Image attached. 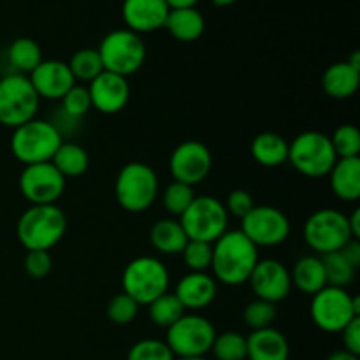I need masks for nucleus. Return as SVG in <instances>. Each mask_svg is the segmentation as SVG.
<instances>
[{"instance_id": "ddd939ff", "label": "nucleus", "mask_w": 360, "mask_h": 360, "mask_svg": "<svg viewBox=\"0 0 360 360\" xmlns=\"http://www.w3.org/2000/svg\"><path fill=\"white\" fill-rule=\"evenodd\" d=\"M239 231L259 248H271L285 243L290 236V220L274 206H255L241 220Z\"/></svg>"}, {"instance_id": "9b49d317", "label": "nucleus", "mask_w": 360, "mask_h": 360, "mask_svg": "<svg viewBox=\"0 0 360 360\" xmlns=\"http://www.w3.org/2000/svg\"><path fill=\"white\" fill-rule=\"evenodd\" d=\"M217 338L214 326L202 315L190 313L183 315L178 322L167 329L165 343L171 348L174 357H204L211 352L213 341Z\"/></svg>"}, {"instance_id": "2f4dec72", "label": "nucleus", "mask_w": 360, "mask_h": 360, "mask_svg": "<svg viewBox=\"0 0 360 360\" xmlns=\"http://www.w3.org/2000/svg\"><path fill=\"white\" fill-rule=\"evenodd\" d=\"M320 259H322L323 269H326V278L329 287L347 288L348 285L354 283L357 269L352 267L340 252L320 255Z\"/></svg>"}, {"instance_id": "f8f14e48", "label": "nucleus", "mask_w": 360, "mask_h": 360, "mask_svg": "<svg viewBox=\"0 0 360 360\" xmlns=\"http://www.w3.org/2000/svg\"><path fill=\"white\" fill-rule=\"evenodd\" d=\"M352 238L348 217L338 210L323 207L315 211L304 224V241L320 255L340 252Z\"/></svg>"}, {"instance_id": "c03bdc74", "label": "nucleus", "mask_w": 360, "mask_h": 360, "mask_svg": "<svg viewBox=\"0 0 360 360\" xmlns=\"http://www.w3.org/2000/svg\"><path fill=\"white\" fill-rule=\"evenodd\" d=\"M340 253L345 257V260H347V262L350 264L352 267L359 269V267H360V243H359V239H350V241H348L347 245H345L343 248L340 250Z\"/></svg>"}, {"instance_id": "6ab92c4d", "label": "nucleus", "mask_w": 360, "mask_h": 360, "mask_svg": "<svg viewBox=\"0 0 360 360\" xmlns=\"http://www.w3.org/2000/svg\"><path fill=\"white\" fill-rule=\"evenodd\" d=\"M169 11L165 0H123L122 16L127 28L141 35L164 28Z\"/></svg>"}, {"instance_id": "412c9836", "label": "nucleus", "mask_w": 360, "mask_h": 360, "mask_svg": "<svg viewBox=\"0 0 360 360\" xmlns=\"http://www.w3.org/2000/svg\"><path fill=\"white\" fill-rule=\"evenodd\" d=\"M290 347L278 329L252 330L246 338V359L248 360H288Z\"/></svg>"}, {"instance_id": "09e8293b", "label": "nucleus", "mask_w": 360, "mask_h": 360, "mask_svg": "<svg viewBox=\"0 0 360 360\" xmlns=\"http://www.w3.org/2000/svg\"><path fill=\"white\" fill-rule=\"evenodd\" d=\"M211 2L218 7H225V6H232V4L238 2V0H211Z\"/></svg>"}, {"instance_id": "6e6552de", "label": "nucleus", "mask_w": 360, "mask_h": 360, "mask_svg": "<svg viewBox=\"0 0 360 360\" xmlns=\"http://www.w3.org/2000/svg\"><path fill=\"white\" fill-rule=\"evenodd\" d=\"M39 105L41 98L28 76L14 72L0 79V125L18 129L35 118Z\"/></svg>"}, {"instance_id": "aec40b11", "label": "nucleus", "mask_w": 360, "mask_h": 360, "mask_svg": "<svg viewBox=\"0 0 360 360\" xmlns=\"http://www.w3.org/2000/svg\"><path fill=\"white\" fill-rule=\"evenodd\" d=\"M218 292V281L207 273H188L178 281L174 295L183 308L190 311H200L214 301Z\"/></svg>"}, {"instance_id": "37998d69", "label": "nucleus", "mask_w": 360, "mask_h": 360, "mask_svg": "<svg viewBox=\"0 0 360 360\" xmlns=\"http://www.w3.org/2000/svg\"><path fill=\"white\" fill-rule=\"evenodd\" d=\"M340 334L343 338L345 350L354 355H360V316L352 320Z\"/></svg>"}, {"instance_id": "7ed1b4c3", "label": "nucleus", "mask_w": 360, "mask_h": 360, "mask_svg": "<svg viewBox=\"0 0 360 360\" xmlns=\"http://www.w3.org/2000/svg\"><path fill=\"white\" fill-rule=\"evenodd\" d=\"M63 136L48 120L34 118L13 130L11 136V151L14 158L23 165L44 164L51 162Z\"/></svg>"}, {"instance_id": "8fccbe9b", "label": "nucleus", "mask_w": 360, "mask_h": 360, "mask_svg": "<svg viewBox=\"0 0 360 360\" xmlns=\"http://www.w3.org/2000/svg\"><path fill=\"white\" fill-rule=\"evenodd\" d=\"M176 360H206L204 357H186V359H176Z\"/></svg>"}, {"instance_id": "c85d7f7f", "label": "nucleus", "mask_w": 360, "mask_h": 360, "mask_svg": "<svg viewBox=\"0 0 360 360\" xmlns=\"http://www.w3.org/2000/svg\"><path fill=\"white\" fill-rule=\"evenodd\" d=\"M7 60L14 67L16 74L28 76L42 62L41 46L30 37H18L7 49Z\"/></svg>"}, {"instance_id": "bb28decb", "label": "nucleus", "mask_w": 360, "mask_h": 360, "mask_svg": "<svg viewBox=\"0 0 360 360\" xmlns=\"http://www.w3.org/2000/svg\"><path fill=\"white\" fill-rule=\"evenodd\" d=\"M292 285L297 288L299 292L308 295H315L316 292L327 287L326 269L320 257L306 255L295 262L294 269H292Z\"/></svg>"}, {"instance_id": "393cba45", "label": "nucleus", "mask_w": 360, "mask_h": 360, "mask_svg": "<svg viewBox=\"0 0 360 360\" xmlns=\"http://www.w3.org/2000/svg\"><path fill=\"white\" fill-rule=\"evenodd\" d=\"M252 157L262 167H280L288 160V141L276 132H260L252 141Z\"/></svg>"}, {"instance_id": "7c9ffc66", "label": "nucleus", "mask_w": 360, "mask_h": 360, "mask_svg": "<svg viewBox=\"0 0 360 360\" xmlns=\"http://www.w3.org/2000/svg\"><path fill=\"white\" fill-rule=\"evenodd\" d=\"M67 65H69L74 79L83 81V83H90L98 74L104 72L101 55L94 48H83L79 51H76Z\"/></svg>"}, {"instance_id": "a18cd8bd", "label": "nucleus", "mask_w": 360, "mask_h": 360, "mask_svg": "<svg viewBox=\"0 0 360 360\" xmlns=\"http://www.w3.org/2000/svg\"><path fill=\"white\" fill-rule=\"evenodd\" d=\"M348 227H350L352 238L359 239L360 238V210H355L354 213L348 217Z\"/></svg>"}, {"instance_id": "72a5a7b5", "label": "nucleus", "mask_w": 360, "mask_h": 360, "mask_svg": "<svg viewBox=\"0 0 360 360\" xmlns=\"http://www.w3.org/2000/svg\"><path fill=\"white\" fill-rule=\"evenodd\" d=\"M193 199H195L193 186L179 181H172L171 185H167V188L164 190V195H162V202H164L165 211L171 217L176 218H179L185 213L186 207L192 204Z\"/></svg>"}, {"instance_id": "473e14b6", "label": "nucleus", "mask_w": 360, "mask_h": 360, "mask_svg": "<svg viewBox=\"0 0 360 360\" xmlns=\"http://www.w3.org/2000/svg\"><path fill=\"white\" fill-rule=\"evenodd\" d=\"M211 352L217 360H246V338L232 330L217 334Z\"/></svg>"}, {"instance_id": "c756f323", "label": "nucleus", "mask_w": 360, "mask_h": 360, "mask_svg": "<svg viewBox=\"0 0 360 360\" xmlns=\"http://www.w3.org/2000/svg\"><path fill=\"white\" fill-rule=\"evenodd\" d=\"M148 315L150 320L157 327L162 329H169L174 322H178L183 315H185V308L179 302V299L174 294L165 292L164 295L155 299L153 302L148 304Z\"/></svg>"}, {"instance_id": "4be33fe9", "label": "nucleus", "mask_w": 360, "mask_h": 360, "mask_svg": "<svg viewBox=\"0 0 360 360\" xmlns=\"http://www.w3.org/2000/svg\"><path fill=\"white\" fill-rule=\"evenodd\" d=\"M330 188L338 199L355 202L360 199V158H338L329 172Z\"/></svg>"}, {"instance_id": "e433bc0d", "label": "nucleus", "mask_w": 360, "mask_h": 360, "mask_svg": "<svg viewBox=\"0 0 360 360\" xmlns=\"http://www.w3.org/2000/svg\"><path fill=\"white\" fill-rule=\"evenodd\" d=\"M330 144L338 158H357L360 153V132L354 125H341L334 130Z\"/></svg>"}, {"instance_id": "b1692460", "label": "nucleus", "mask_w": 360, "mask_h": 360, "mask_svg": "<svg viewBox=\"0 0 360 360\" xmlns=\"http://www.w3.org/2000/svg\"><path fill=\"white\" fill-rule=\"evenodd\" d=\"M164 28L179 42H193L202 37L206 30V20L202 13L195 7H183V9H171L165 20Z\"/></svg>"}, {"instance_id": "1a4fd4ad", "label": "nucleus", "mask_w": 360, "mask_h": 360, "mask_svg": "<svg viewBox=\"0 0 360 360\" xmlns=\"http://www.w3.org/2000/svg\"><path fill=\"white\" fill-rule=\"evenodd\" d=\"M309 315L320 330L336 334L360 316V301L359 297H352L347 288L327 285L313 295Z\"/></svg>"}, {"instance_id": "a19ab883", "label": "nucleus", "mask_w": 360, "mask_h": 360, "mask_svg": "<svg viewBox=\"0 0 360 360\" xmlns=\"http://www.w3.org/2000/svg\"><path fill=\"white\" fill-rule=\"evenodd\" d=\"M23 266L28 276H32L34 280H41V278L48 276L53 267L51 253L44 252V250H32L25 257Z\"/></svg>"}, {"instance_id": "9d476101", "label": "nucleus", "mask_w": 360, "mask_h": 360, "mask_svg": "<svg viewBox=\"0 0 360 360\" xmlns=\"http://www.w3.org/2000/svg\"><path fill=\"white\" fill-rule=\"evenodd\" d=\"M186 238L213 245L227 232L229 214L224 202L211 195H200L192 200L185 213L178 218Z\"/></svg>"}, {"instance_id": "58836bf2", "label": "nucleus", "mask_w": 360, "mask_h": 360, "mask_svg": "<svg viewBox=\"0 0 360 360\" xmlns=\"http://www.w3.org/2000/svg\"><path fill=\"white\" fill-rule=\"evenodd\" d=\"M127 360H176V357L165 341L141 340L130 348Z\"/></svg>"}, {"instance_id": "de8ad7c7", "label": "nucleus", "mask_w": 360, "mask_h": 360, "mask_svg": "<svg viewBox=\"0 0 360 360\" xmlns=\"http://www.w3.org/2000/svg\"><path fill=\"white\" fill-rule=\"evenodd\" d=\"M327 360H359V355L350 354V352H347V350H340V352H334V354H330Z\"/></svg>"}, {"instance_id": "f257e3e1", "label": "nucleus", "mask_w": 360, "mask_h": 360, "mask_svg": "<svg viewBox=\"0 0 360 360\" xmlns=\"http://www.w3.org/2000/svg\"><path fill=\"white\" fill-rule=\"evenodd\" d=\"M259 260V248L241 231H227L213 243V278L227 287L248 283Z\"/></svg>"}, {"instance_id": "a211bd4d", "label": "nucleus", "mask_w": 360, "mask_h": 360, "mask_svg": "<svg viewBox=\"0 0 360 360\" xmlns=\"http://www.w3.org/2000/svg\"><path fill=\"white\" fill-rule=\"evenodd\" d=\"M32 86L37 91L39 98L62 101L67 91L76 84L69 65L62 60H42L30 74Z\"/></svg>"}, {"instance_id": "c9c22d12", "label": "nucleus", "mask_w": 360, "mask_h": 360, "mask_svg": "<svg viewBox=\"0 0 360 360\" xmlns=\"http://www.w3.org/2000/svg\"><path fill=\"white\" fill-rule=\"evenodd\" d=\"M183 262L190 273H206L211 269V259H213V245L204 241H192L185 245L181 252Z\"/></svg>"}, {"instance_id": "2eb2a0df", "label": "nucleus", "mask_w": 360, "mask_h": 360, "mask_svg": "<svg viewBox=\"0 0 360 360\" xmlns=\"http://www.w3.org/2000/svg\"><path fill=\"white\" fill-rule=\"evenodd\" d=\"M213 157L210 148L200 141H185L178 144L169 158V169L174 181L195 186L210 176Z\"/></svg>"}, {"instance_id": "a878e982", "label": "nucleus", "mask_w": 360, "mask_h": 360, "mask_svg": "<svg viewBox=\"0 0 360 360\" xmlns=\"http://www.w3.org/2000/svg\"><path fill=\"white\" fill-rule=\"evenodd\" d=\"M150 243L164 255H178L188 243L181 224L176 218H162L150 229Z\"/></svg>"}, {"instance_id": "cd10ccee", "label": "nucleus", "mask_w": 360, "mask_h": 360, "mask_svg": "<svg viewBox=\"0 0 360 360\" xmlns=\"http://www.w3.org/2000/svg\"><path fill=\"white\" fill-rule=\"evenodd\" d=\"M51 164L65 179L77 178V176H83L88 171L90 157H88L86 150L81 144L72 143V141H63L58 150H56V153L53 155Z\"/></svg>"}, {"instance_id": "423d86ee", "label": "nucleus", "mask_w": 360, "mask_h": 360, "mask_svg": "<svg viewBox=\"0 0 360 360\" xmlns=\"http://www.w3.org/2000/svg\"><path fill=\"white\" fill-rule=\"evenodd\" d=\"M336 160L330 137L316 130L301 132L288 143V162L299 174L308 178L329 176Z\"/></svg>"}, {"instance_id": "39448f33", "label": "nucleus", "mask_w": 360, "mask_h": 360, "mask_svg": "<svg viewBox=\"0 0 360 360\" xmlns=\"http://www.w3.org/2000/svg\"><path fill=\"white\" fill-rule=\"evenodd\" d=\"M158 195V176L144 162H130L120 169L115 181V197L129 213L150 210Z\"/></svg>"}, {"instance_id": "4c0bfd02", "label": "nucleus", "mask_w": 360, "mask_h": 360, "mask_svg": "<svg viewBox=\"0 0 360 360\" xmlns=\"http://www.w3.org/2000/svg\"><path fill=\"white\" fill-rule=\"evenodd\" d=\"M105 313L115 326H129L136 320L137 313H139V304L132 297H129L125 292H122L108 302Z\"/></svg>"}, {"instance_id": "f704fd0d", "label": "nucleus", "mask_w": 360, "mask_h": 360, "mask_svg": "<svg viewBox=\"0 0 360 360\" xmlns=\"http://www.w3.org/2000/svg\"><path fill=\"white\" fill-rule=\"evenodd\" d=\"M276 316H278L276 304L262 301V299H255V301L248 302V304L245 306V311H243V322H245L246 327H250L252 330H260L273 326Z\"/></svg>"}, {"instance_id": "0eeeda50", "label": "nucleus", "mask_w": 360, "mask_h": 360, "mask_svg": "<svg viewBox=\"0 0 360 360\" xmlns=\"http://www.w3.org/2000/svg\"><path fill=\"white\" fill-rule=\"evenodd\" d=\"M104 70L129 77L136 74L146 60V44L139 34L129 28L112 30L97 48Z\"/></svg>"}, {"instance_id": "f03ea898", "label": "nucleus", "mask_w": 360, "mask_h": 360, "mask_svg": "<svg viewBox=\"0 0 360 360\" xmlns=\"http://www.w3.org/2000/svg\"><path fill=\"white\" fill-rule=\"evenodd\" d=\"M67 232V217L56 204L30 206L20 217L16 225L18 241L27 252H49L63 239Z\"/></svg>"}, {"instance_id": "4468645a", "label": "nucleus", "mask_w": 360, "mask_h": 360, "mask_svg": "<svg viewBox=\"0 0 360 360\" xmlns=\"http://www.w3.org/2000/svg\"><path fill=\"white\" fill-rule=\"evenodd\" d=\"M20 192L32 206L56 204L65 192V178L51 162L25 165L20 174Z\"/></svg>"}, {"instance_id": "ea45409f", "label": "nucleus", "mask_w": 360, "mask_h": 360, "mask_svg": "<svg viewBox=\"0 0 360 360\" xmlns=\"http://www.w3.org/2000/svg\"><path fill=\"white\" fill-rule=\"evenodd\" d=\"M90 109H91V101H90V94H88L86 86L74 84V86L67 91L65 97L62 98L63 115H67L72 120H81L84 115H88Z\"/></svg>"}, {"instance_id": "20e7f679", "label": "nucleus", "mask_w": 360, "mask_h": 360, "mask_svg": "<svg viewBox=\"0 0 360 360\" xmlns=\"http://www.w3.org/2000/svg\"><path fill=\"white\" fill-rule=\"evenodd\" d=\"M167 267L157 257H136L125 266L122 274L123 292L139 306H148L155 299L169 292Z\"/></svg>"}, {"instance_id": "49530a36", "label": "nucleus", "mask_w": 360, "mask_h": 360, "mask_svg": "<svg viewBox=\"0 0 360 360\" xmlns=\"http://www.w3.org/2000/svg\"><path fill=\"white\" fill-rule=\"evenodd\" d=\"M169 9H183V7H195L199 0H165Z\"/></svg>"}, {"instance_id": "dca6fc26", "label": "nucleus", "mask_w": 360, "mask_h": 360, "mask_svg": "<svg viewBox=\"0 0 360 360\" xmlns=\"http://www.w3.org/2000/svg\"><path fill=\"white\" fill-rule=\"evenodd\" d=\"M248 283L257 299L273 302V304L285 301L292 290L290 271L285 264L274 259L259 260L250 274Z\"/></svg>"}, {"instance_id": "f3484780", "label": "nucleus", "mask_w": 360, "mask_h": 360, "mask_svg": "<svg viewBox=\"0 0 360 360\" xmlns=\"http://www.w3.org/2000/svg\"><path fill=\"white\" fill-rule=\"evenodd\" d=\"M91 108L102 115H116L129 104L130 84L127 77L104 70L88 83Z\"/></svg>"}, {"instance_id": "79ce46f5", "label": "nucleus", "mask_w": 360, "mask_h": 360, "mask_svg": "<svg viewBox=\"0 0 360 360\" xmlns=\"http://www.w3.org/2000/svg\"><path fill=\"white\" fill-rule=\"evenodd\" d=\"M225 210H227L229 217H236L239 220L246 217L250 211L255 207V202H253L252 193L246 192V190H232L231 193L227 195V200H225Z\"/></svg>"}, {"instance_id": "5701e85b", "label": "nucleus", "mask_w": 360, "mask_h": 360, "mask_svg": "<svg viewBox=\"0 0 360 360\" xmlns=\"http://www.w3.org/2000/svg\"><path fill=\"white\" fill-rule=\"evenodd\" d=\"M360 84V70L355 69L348 62L333 63L326 69L322 77L323 91L330 98L336 101H345L355 95Z\"/></svg>"}]
</instances>
